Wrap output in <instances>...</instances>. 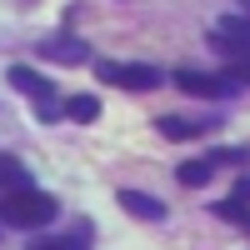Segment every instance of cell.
<instances>
[{
	"label": "cell",
	"mask_w": 250,
	"mask_h": 250,
	"mask_svg": "<svg viewBox=\"0 0 250 250\" xmlns=\"http://www.w3.org/2000/svg\"><path fill=\"white\" fill-rule=\"evenodd\" d=\"M55 210H60V205L45 190H35V185L0 195V225H10V230H40V225L55 220Z\"/></svg>",
	"instance_id": "obj_1"
},
{
	"label": "cell",
	"mask_w": 250,
	"mask_h": 250,
	"mask_svg": "<svg viewBox=\"0 0 250 250\" xmlns=\"http://www.w3.org/2000/svg\"><path fill=\"white\" fill-rule=\"evenodd\" d=\"M30 250H70V240H55V235H50V240H35Z\"/></svg>",
	"instance_id": "obj_15"
},
{
	"label": "cell",
	"mask_w": 250,
	"mask_h": 250,
	"mask_svg": "<svg viewBox=\"0 0 250 250\" xmlns=\"http://www.w3.org/2000/svg\"><path fill=\"white\" fill-rule=\"evenodd\" d=\"M35 50L45 60H60V65H85L90 60V45H80V40H70V35H50V40H40Z\"/></svg>",
	"instance_id": "obj_5"
},
{
	"label": "cell",
	"mask_w": 250,
	"mask_h": 250,
	"mask_svg": "<svg viewBox=\"0 0 250 250\" xmlns=\"http://www.w3.org/2000/svg\"><path fill=\"white\" fill-rule=\"evenodd\" d=\"M215 215H220V220H230V225H250V210H245V200H235V195H225V200L215 205Z\"/></svg>",
	"instance_id": "obj_12"
},
{
	"label": "cell",
	"mask_w": 250,
	"mask_h": 250,
	"mask_svg": "<svg viewBox=\"0 0 250 250\" xmlns=\"http://www.w3.org/2000/svg\"><path fill=\"white\" fill-rule=\"evenodd\" d=\"M180 185H185V190H200V185H210V175H215V165L210 160H180Z\"/></svg>",
	"instance_id": "obj_9"
},
{
	"label": "cell",
	"mask_w": 250,
	"mask_h": 250,
	"mask_svg": "<svg viewBox=\"0 0 250 250\" xmlns=\"http://www.w3.org/2000/svg\"><path fill=\"white\" fill-rule=\"evenodd\" d=\"M205 160H210L215 170H220V165H240V160H245V150H240V145H220V150H210Z\"/></svg>",
	"instance_id": "obj_14"
},
{
	"label": "cell",
	"mask_w": 250,
	"mask_h": 250,
	"mask_svg": "<svg viewBox=\"0 0 250 250\" xmlns=\"http://www.w3.org/2000/svg\"><path fill=\"white\" fill-rule=\"evenodd\" d=\"M30 175H25V165L10 160V155H0V195H10V190H25Z\"/></svg>",
	"instance_id": "obj_11"
},
{
	"label": "cell",
	"mask_w": 250,
	"mask_h": 250,
	"mask_svg": "<svg viewBox=\"0 0 250 250\" xmlns=\"http://www.w3.org/2000/svg\"><path fill=\"white\" fill-rule=\"evenodd\" d=\"M120 205H125V215H135V220H165V205L155 195H145V190H120Z\"/></svg>",
	"instance_id": "obj_7"
},
{
	"label": "cell",
	"mask_w": 250,
	"mask_h": 250,
	"mask_svg": "<svg viewBox=\"0 0 250 250\" xmlns=\"http://www.w3.org/2000/svg\"><path fill=\"white\" fill-rule=\"evenodd\" d=\"M175 85L185 95H200V100H225L235 90L230 75H215V70H175Z\"/></svg>",
	"instance_id": "obj_3"
},
{
	"label": "cell",
	"mask_w": 250,
	"mask_h": 250,
	"mask_svg": "<svg viewBox=\"0 0 250 250\" xmlns=\"http://www.w3.org/2000/svg\"><path fill=\"white\" fill-rule=\"evenodd\" d=\"M100 80L115 90H160L165 85V75L155 65H140V60H100Z\"/></svg>",
	"instance_id": "obj_2"
},
{
	"label": "cell",
	"mask_w": 250,
	"mask_h": 250,
	"mask_svg": "<svg viewBox=\"0 0 250 250\" xmlns=\"http://www.w3.org/2000/svg\"><path fill=\"white\" fill-rule=\"evenodd\" d=\"M155 130H160L165 140H195V135H200V125H195V120H185V115H160V120H155Z\"/></svg>",
	"instance_id": "obj_10"
},
{
	"label": "cell",
	"mask_w": 250,
	"mask_h": 250,
	"mask_svg": "<svg viewBox=\"0 0 250 250\" xmlns=\"http://www.w3.org/2000/svg\"><path fill=\"white\" fill-rule=\"evenodd\" d=\"M225 75H230L235 85H250V50H235V60L225 65Z\"/></svg>",
	"instance_id": "obj_13"
},
{
	"label": "cell",
	"mask_w": 250,
	"mask_h": 250,
	"mask_svg": "<svg viewBox=\"0 0 250 250\" xmlns=\"http://www.w3.org/2000/svg\"><path fill=\"white\" fill-rule=\"evenodd\" d=\"M230 195H235V200H250V175H240V180H235V190H230Z\"/></svg>",
	"instance_id": "obj_16"
},
{
	"label": "cell",
	"mask_w": 250,
	"mask_h": 250,
	"mask_svg": "<svg viewBox=\"0 0 250 250\" xmlns=\"http://www.w3.org/2000/svg\"><path fill=\"white\" fill-rule=\"evenodd\" d=\"M245 10H250V0H245Z\"/></svg>",
	"instance_id": "obj_17"
},
{
	"label": "cell",
	"mask_w": 250,
	"mask_h": 250,
	"mask_svg": "<svg viewBox=\"0 0 250 250\" xmlns=\"http://www.w3.org/2000/svg\"><path fill=\"white\" fill-rule=\"evenodd\" d=\"M65 120H75V125L100 120V100L95 95H65Z\"/></svg>",
	"instance_id": "obj_8"
},
{
	"label": "cell",
	"mask_w": 250,
	"mask_h": 250,
	"mask_svg": "<svg viewBox=\"0 0 250 250\" xmlns=\"http://www.w3.org/2000/svg\"><path fill=\"white\" fill-rule=\"evenodd\" d=\"M10 85H15V90H25L30 100H55V85H50L45 75H35L30 65H10Z\"/></svg>",
	"instance_id": "obj_6"
},
{
	"label": "cell",
	"mask_w": 250,
	"mask_h": 250,
	"mask_svg": "<svg viewBox=\"0 0 250 250\" xmlns=\"http://www.w3.org/2000/svg\"><path fill=\"white\" fill-rule=\"evenodd\" d=\"M210 35H215V45L220 50H250V10H235V15H220L215 25H210Z\"/></svg>",
	"instance_id": "obj_4"
}]
</instances>
